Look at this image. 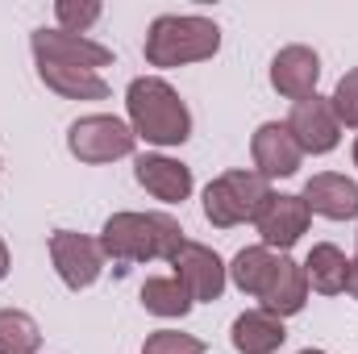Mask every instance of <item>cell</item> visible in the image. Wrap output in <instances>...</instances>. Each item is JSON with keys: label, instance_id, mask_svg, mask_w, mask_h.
Here are the masks:
<instances>
[{"label": "cell", "instance_id": "obj_1", "mask_svg": "<svg viewBox=\"0 0 358 354\" xmlns=\"http://www.w3.org/2000/svg\"><path fill=\"white\" fill-rule=\"evenodd\" d=\"M96 242H100L104 259H113V263H155V259L171 263L187 238L171 213H129L125 208L104 221Z\"/></svg>", "mask_w": 358, "mask_h": 354}, {"label": "cell", "instance_id": "obj_2", "mask_svg": "<svg viewBox=\"0 0 358 354\" xmlns=\"http://www.w3.org/2000/svg\"><path fill=\"white\" fill-rule=\"evenodd\" d=\"M125 113L134 138L150 146H183L192 138V113L167 80L159 76H138L125 88Z\"/></svg>", "mask_w": 358, "mask_h": 354}, {"label": "cell", "instance_id": "obj_3", "mask_svg": "<svg viewBox=\"0 0 358 354\" xmlns=\"http://www.w3.org/2000/svg\"><path fill=\"white\" fill-rule=\"evenodd\" d=\"M146 63L150 67H187L204 63L221 50V25L200 13H163L146 29Z\"/></svg>", "mask_w": 358, "mask_h": 354}, {"label": "cell", "instance_id": "obj_4", "mask_svg": "<svg viewBox=\"0 0 358 354\" xmlns=\"http://www.w3.org/2000/svg\"><path fill=\"white\" fill-rule=\"evenodd\" d=\"M267 200H271V179L238 167V171L208 179V187H204V217L217 229H234V225L259 221Z\"/></svg>", "mask_w": 358, "mask_h": 354}, {"label": "cell", "instance_id": "obj_5", "mask_svg": "<svg viewBox=\"0 0 358 354\" xmlns=\"http://www.w3.org/2000/svg\"><path fill=\"white\" fill-rule=\"evenodd\" d=\"M134 146H138V138H134L129 121H121L113 113H88V117L71 121V129H67V150L80 163H92V167L129 159Z\"/></svg>", "mask_w": 358, "mask_h": 354}, {"label": "cell", "instance_id": "obj_6", "mask_svg": "<svg viewBox=\"0 0 358 354\" xmlns=\"http://www.w3.org/2000/svg\"><path fill=\"white\" fill-rule=\"evenodd\" d=\"M50 263L59 271V279L71 288V292H84L100 279L104 271V250L100 242L88 234H76V229H55L50 234Z\"/></svg>", "mask_w": 358, "mask_h": 354}, {"label": "cell", "instance_id": "obj_7", "mask_svg": "<svg viewBox=\"0 0 358 354\" xmlns=\"http://www.w3.org/2000/svg\"><path fill=\"white\" fill-rule=\"evenodd\" d=\"M29 50H34V63H67V67H113V50L92 42L88 34H67V29H34L29 34Z\"/></svg>", "mask_w": 358, "mask_h": 354}, {"label": "cell", "instance_id": "obj_8", "mask_svg": "<svg viewBox=\"0 0 358 354\" xmlns=\"http://www.w3.org/2000/svg\"><path fill=\"white\" fill-rule=\"evenodd\" d=\"M171 267H176V279L192 292L196 304L221 300V292L229 283V267L221 263V255L213 246H204V242H183L179 255L171 259Z\"/></svg>", "mask_w": 358, "mask_h": 354}, {"label": "cell", "instance_id": "obj_9", "mask_svg": "<svg viewBox=\"0 0 358 354\" xmlns=\"http://www.w3.org/2000/svg\"><path fill=\"white\" fill-rule=\"evenodd\" d=\"M287 129H292V138L304 155H329L342 142V121L334 117V104L325 96L296 100L292 113H287Z\"/></svg>", "mask_w": 358, "mask_h": 354}, {"label": "cell", "instance_id": "obj_10", "mask_svg": "<svg viewBox=\"0 0 358 354\" xmlns=\"http://www.w3.org/2000/svg\"><path fill=\"white\" fill-rule=\"evenodd\" d=\"M255 225H259L263 246L275 250V255H283V250H292V246L308 234L313 213H308V204H304L300 196H292V192H271V200L263 204V213H259Z\"/></svg>", "mask_w": 358, "mask_h": 354}, {"label": "cell", "instance_id": "obj_11", "mask_svg": "<svg viewBox=\"0 0 358 354\" xmlns=\"http://www.w3.org/2000/svg\"><path fill=\"white\" fill-rule=\"evenodd\" d=\"M250 159H255V171L263 179H287L300 171L304 150L296 146L287 121H263L250 138Z\"/></svg>", "mask_w": 358, "mask_h": 354}, {"label": "cell", "instance_id": "obj_12", "mask_svg": "<svg viewBox=\"0 0 358 354\" xmlns=\"http://www.w3.org/2000/svg\"><path fill=\"white\" fill-rule=\"evenodd\" d=\"M317 80H321V55L313 46L296 42V46H283L271 59V88L279 96H287L292 104L317 96Z\"/></svg>", "mask_w": 358, "mask_h": 354}, {"label": "cell", "instance_id": "obj_13", "mask_svg": "<svg viewBox=\"0 0 358 354\" xmlns=\"http://www.w3.org/2000/svg\"><path fill=\"white\" fill-rule=\"evenodd\" d=\"M134 179L163 204H183L192 196V167L171 159V155H138Z\"/></svg>", "mask_w": 358, "mask_h": 354}, {"label": "cell", "instance_id": "obj_14", "mask_svg": "<svg viewBox=\"0 0 358 354\" xmlns=\"http://www.w3.org/2000/svg\"><path fill=\"white\" fill-rule=\"evenodd\" d=\"M300 200L308 204V213L329 217V221H355L358 217V183L338 171H321L304 183Z\"/></svg>", "mask_w": 358, "mask_h": 354}, {"label": "cell", "instance_id": "obj_15", "mask_svg": "<svg viewBox=\"0 0 358 354\" xmlns=\"http://www.w3.org/2000/svg\"><path fill=\"white\" fill-rule=\"evenodd\" d=\"M304 304H308V279H304V267L283 255L279 267H275V275H271L267 292L259 296V309H267V313H275V317L283 321V317H296Z\"/></svg>", "mask_w": 358, "mask_h": 354}, {"label": "cell", "instance_id": "obj_16", "mask_svg": "<svg viewBox=\"0 0 358 354\" xmlns=\"http://www.w3.org/2000/svg\"><path fill=\"white\" fill-rule=\"evenodd\" d=\"M229 342H234L238 354H275L287 342V330H283V321L275 313H267V309H246L242 317H234Z\"/></svg>", "mask_w": 358, "mask_h": 354}, {"label": "cell", "instance_id": "obj_17", "mask_svg": "<svg viewBox=\"0 0 358 354\" xmlns=\"http://www.w3.org/2000/svg\"><path fill=\"white\" fill-rule=\"evenodd\" d=\"M300 267H304L308 292H321V296H342V292H346L350 259H346V250H342V246H334V242H317Z\"/></svg>", "mask_w": 358, "mask_h": 354}, {"label": "cell", "instance_id": "obj_18", "mask_svg": "<svg viewBox=\"0 0 358 354\" xmlns=\"http://www.w3.org/2000/svg\"><path fill=\"white\" fill-rule=\"evenodd\" d=\"M38 80L50 92H59L63 100H104L108 84L100 71L88 67H67V63H38Z\"/></svg>", "mask_w": 358, "mask_h": 354}, {"label": "cell", "instance_id": "obj_19", "mask_svg": "<svg viewBox=\"0 0 358 354\" xmlns=\"http://www.w3.org/2000/svg\"><path fill=\"white\" fill-rule=\"evenodd\" d=\"M279 259H283V255L267 250L263 242H259V246H242V250L234 255V263H229V283H234L242 296H255V300H259V296L267 292Z\"/></svg>", "mask_w": 358, "mask_h": 354}, {"label": "cell", "instance_id": "obj_20", "mask_svg": "<svg viewBox=\"0 0 358 354\" xmlns=\"http://www.w3.org/2000/svg\"><path fill=\"white\" fill-rule=\"evenodd\" d=\"M192 292L179 283L176 275H155V279H146L142 283V309L146 313H155V317H187L192 313Z\"/></svg>", "mask_w": 358, "mask_h": 354}, {"label": "cell", "instance_id": "obj_21", "mask_svg": "<svg viewBox=\"0 0 358 354\" xmlns=\"http://www.w3.org/2000/svg\"><path fill=\"white\" fill-rule=\"evenodd\" d=\"M42 330L21 309H0V354H38Z\"/></svg>", "mask_w": 358, "mask_h": 354}, {"label": "cell", "instance_id": "obj_22", "mask_svg": "<svg viewBox=\"0 0 358 354\" xmlns=\"http://www.w3.org/2000/svg\"><path fill=\"white\" fill-rule=\"evenodd\" d=\"M100 13H104L100 0H55V21L67 34H88L100 21Z\"/></svg>", "mask_w": 358, "mask_h": 354}, {"label": "cell", "instance_id": "obj_23", "mask_svg": "<svg viewBox=\"0 0 358 354\" xmlns=\"http://www.w3.org/2000/svg\"><path fill=\"white\" fill-rule=\"evenodd\" d=\"M204 338L196 334H179V330H155L146 342H142V354H204Z\"/></svg>", "mask_w": 358, "mask_h": 354}, {"label": "cell", "instance_id": "obj_24", "mask_svg": "<svg viewBox=\"0 0 358 354\" xmlns=\"http://www.w3.org/2000/svg\"><path fill=\"white\" fill-rule=\"evenodd\" d=\"M329 104H334V117H338L342 125L358 129V67H350V71L338 80V88H334V96H329Z\"/></svg>", "mask_w": 358, "mask_h": 354}, {"label": "cell", "instance_id": "obj_25", "mask_svg": "<svg viewBox=\"0 0 358 354\" xmlns=\"http://www.w3.org/2000/svg\"><path fill=\"white\" fill-rule=\"evenodd\" d=\"M346 292L358 300V259H350V279H346Z\"/></svg>", "mask_w": 358, "mask_h": 354}, {"label": "cell", "instance_id": "obj_26", "mask_svg": "<svg viewBox=\"0 0 358 354\" xmlns=\"http://www.w3.org/2000/svg\"><path fill=\"white\" fill-rule=\"evenodd\" d=\"M8 267H13V255H8V246H4V238H0V279L8 275Z\"/></svg>", "mask_w": 358, "mask_h": 354}, {"label": "cell", "instance_id": "obj_27", "mask_svg": "<svg viewBox=\"0 0 358 354\" xmlns=\"http://www.w3.org/2000/svg\"><path fill=\"white\" fill-rule=\"evenodd\" d=\"M350 155H355V167H358V134H355V150H350Z\"/></svg>", "mask_w": 358, "mask_h": 354}, {"label": "cell", "instance_id": "obj_28", "mask_svg": "<svg viewBox=\"0 0 358 354\" xmlns=\"http://www.w3.org/2000/svg\"><path fill=\"white\" fill-rule=\"evenodd\" d=\"M355 259H358V234H355Z\"/></svg>", "mask_w": 358, "mask_h": 354}, {"label": "cell", "instance_id": "obj_29", "mask_svg": "<svg viewBox=\"0 0 358 354\" xmlns=\"http://www.w3.org/2000/svg\"><path fill=\"white\" fill-rule=\"evenodd\" d=\"M300 354H325V351H300Z\"/></svg>", "mask_w": 358, "mask_h": 354}]
</instances>
